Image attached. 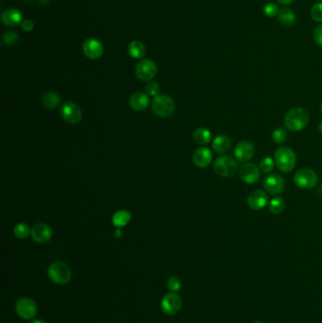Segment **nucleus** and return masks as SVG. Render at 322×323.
Masks as SVG:
<instances>
[{"label":"nucleus","instance_id":"f257e3e1","mask_svg":"<svg viewBox=\"0 0 322 323\" xmlns=\"http://www.w3.org/2000/svg\"><path fill=\"white\" fill-rule=\"evenodd\" d=\"M309 122V113L303 107H296L287 111L284 117V125L291 131H300Z\"/></svg>","mask_w":322,"mask_h":323},{"label":"nucleus","instance_id":"f03ea898","mask_svg":"<svg viewBox=\"0 0 322 323\" xmlns=\"http://www.w3.org/2000/svg\"><path fill=\"white\" fill-rule=\"evenodd\" d=\"M275 165L277 168L284 173L292 171L297 163V155L292 148L281 147L274 153Z\"/></svg>","mask_w":322,"mask_h":323},{"label":"nucleus","instance_id":"7ed1b4c3","mask_svg":"<svg viewBox=\"0 0 322 323\" xmlns=\"http://www.w3.org/2000/svg\"><path fill=\"white\" fill-rule=\"evenodd\" d=\"M48 277L53 283L61 286L67 285L72 277L71 269L64 262H55L51 264L48 268Z\"/></svg>","mask_w":322,"mask_h":323},{"label":"nucleus","instance_id":"20e7f679","mask_svg":"<svg viewBox=\"0 0 322 323\" xmlns=\"http://www.w3.org/2000/svg\"><path fill=\"white\" fill-rule=\"evenodd\" d=\"M294 183L302 189L310 190L318 185L319 176L312 168H301L294 175Z\"/></svg>","mask_w":322,"mask_h":323},{"label":"nucleus","instance_id":"39448f33","mask_svg":"<svg viewBox=\"0 0 322 323\" xmlns=\"http://www.w3.org/2000/svg\"><path fill=\"white\" fill-rule=\"evenodd\" d=\"M214 170L222 178L233 177L238 170L237 160L226 155L220 156L214 163Z\"/></svg>","mask_w":322,"mask_h":323},{"label":"nucleus","instance_id":"423d86ee","mask_svg":"<svg viewBox=\"0 0 322 323\" xmlns=\"http://www.w3.org/2000/svg\"><path fill=\"white\" fill-rule=\"evenodd\" d=\"M152 110L160 117H169L175 111V102L169 96L158 95L152 102Z\"/></svg>","mask_w":322,"mask_h":323},{"label":"nucleus","instance_id":"0eeeda50","mask_svg":"<svg viewBox=\"0 0 322 323\" xmlns=\"http://www.w3.org/2000/svg\"><path fill=\"white\" fill-rule=\"evenodd\" d=\"M15 312L21 319L29 321L36 317L38 309L33 300L29 298H22L15 305Z\"/></svg>","mask_w":322,"mask_h":323},{"label":"nucleus","instance_id":"6e6552de","mask_svg":"<svg viewBox=\"0 0 322 323\" xmlns=\"http://www.w3.org/2000/svg\"><path fill=\"white\" fill-rule=\"evenodd\" d=\"M157 74V65L152 60H142L135 67V75L142 82H151Z\"/></svg>","mask_w":322,"mask_h":323},{"label":"nucleus","instance_id":"1a4fd4ad","mask_svg":"<svg viewBox=\"0 0 322 323\" xmlns=\"http://www.w3.org/2000/svg\"><path fill=\"white\" fill-rule=\"evenodd\" d=\"M60 112L62 117L69 124H78L82 119V111L74 102H68L63 104Z\"/></svg>","mask_w":322,"mask_h":323},{"label":"nucleus","instance_id":"9d476101","mask_svg":"<svg viewBox=\"0 0 322 323\" xmlns=\"http://www.w3.org/2000/svg\"><path fill=\"white\" fill-rule=\"evenodd\" d=\"M182 306V301L180 296L175 292H171L162 298L161 302V308L162 312L167 316H174L177 314Z\"/></svg>","mask_w":322,"mask_h":323},{"label":"nucleus","instance_id":"9b49d317","mask_svg":"<svg viewBox=\"0 0 322 323\" xmlns=\"http://www.w3.org/2000/svg\"><path fill=\"white\" fill-rule=\"evenodd\" d=\"M263 185L265 191L269 195L281 194L284 190V179L277 173H272L265 176Z\"/></svg>","mask_w":322,"mask_h":323},{"label":"nucleus","instance_id":"f8f14e48","mask_svg":"<svg viewBox=\"0 0 322 323\" xmlns=\"http://www.w3.org/2000/svg\"><path fill=\"white\" fill-rule=\"evenodd\" d=\"M255 148L249 141L238 143L235 148V156L239 163L246 164L254 156Z\"/></svg>","mask_w":322,"mask_h":323},{"label":"nucleus","instance_id":"ddd939ff","mask_svg":"<svg viewBox=\"0 0 322 323\" xmlns=\"http://www.w3.org/2000/svg\"><path fill=\"white\" fill-rule=\"evenodd\" d=\"M239 177L246 185H252L260 179V168L252 163H246L239 169Z\"/></svg>","mask_w":322,"mask_h":323},{"label":"nucleus","instance_id":"4468645a","mask_svg":"<svg viewBox=\"0 0 322 323\" xmlns=\"http://www.w3.org/2000/svg\"><path fill=\"white\" fill-rule=\"evenodd\" d=\"M246 203L248 207L252 210H263L268 204V197L265 191L257 189L248 195Z\"/></svg>","mask_w":322,"mask_h":323},{"label":"nucleus","instance_id":"2eb2a0df","mask_svg":"<svg viewBox=\"0 0 322 323\" xmlns=\"http://www.w3.org/2000/svg\"><path fill=\"white\" fill-rule=\"evenodd\" d=\"M82 50L87 58L91 60H96L103 55L104 47L98 40L88 39L82 46Z\"/></svg>","mask_w":322,"mask_h":323},{"label":"nucleus","instance_id":"dca6fc26","mask_svg":"<svg viewBox=\"0 0 322 323\" xmlns=\"http://www.w3.org/2000/svg\"><path fill=\"white\" fill-rule=\"evenodd\" d=\"M33 240L39 244H45L52 237V230L46 223H38L31 229Z\"/></svg>","mask_w":322,"mask_h":323},{"label":"nucleus","instance_id":"f3484780","mask_svg":"<svg viewBox=\"0 0 322 323\" xmlns=\"http://www.w3.org/2000/svg\"><path fill=\"white\" fill-rule=\"evenodd\" d=\"M213 154L208 148L201 147L195 150L193 154V162L196 166L200 168H205L212 163Z\"/></svg>","mask_w":322,"mask_h":323},{"label":"nucleus","instance_id":"a211bd4d","mask_svg":"<svg viewBox=\"0 0 322 323\" xmlns=\"http://www.w3.org/2000/svg\"><path fill=\"white\" fill-rule=\"evenodd\" d=\"M1 20L4 25L8 27H15L23 22V14L19 9L15 8H10L3 11L1 15Z\"/></svg>","mask_w":322,"mask_h":323},{"label":"nucleus","instance_id":"6ab92c4d","mask_svg":"<svg viewBox=\"0 0 322 323\" xmlns=\"http://www.w3.org/2000/svg\"><path fill=\"white\" fill-rule=\"evenodd\" d=\"M149 104H150L149 97L142 92L134 93L130 99V105L134 111H144L148 108Z\"/></svg>","mask_w":322,"mask_h":323},{"label":"nucleus","instance_id":"aec40b11","mask_svg":"<svg viewBox=\"0 0 322 323\" xmlns=\"http://www.w3.org/2000/svg\"><path fill=\"white\" fill-rule=\"evenodd\" d=\"M232 140L227 135H218L213 140L212 148L219 154L225 153L232 148Z\"/></svg>","mask_w":322,"mask_h":323},{"label":"nucleus","instance_id":"412c9836","mask_svg":"<svg viewBox=\"0 0 322 323\" xmlns=\"http://www.w3.org/2000/svg\"><path fill=\"white\" fill-rule=\"evenodd\" d=\"M131 219H132V215L127 210H120L114 213L112 218L113 224L117 228H122L127 226L131 221Z\"/></svg>","mask_w":322,"mask_h":323},{"label":"nucleus","instance_id":"4be33fe9","mask_svg":"<svg viewBox=\"0 0 322 323\" xmlns=\"http://www.w3.org/2000/svg\"><path fill=\"white\" fill-rule=\"evenodd\" d=\"M278 18L283 26L290 27V26H293L296 22V14L293 10L284 8L279 11Z\"/></svg>","mask_w":322,"mask_h":323},{"label":"nucleus","instance_id":"5701e85b","mask_svg":"<svg viewBox=\"0 0 322 323\" xmlns=\"http://www.w3.org/2000/svg\"><path fill=\"white\" fill-rule=\"evenodd\" d=\"M128 51L134 59H142L146 54V46L140 41H133L128 46Z\"/></svg>","mask_w":322,"mask_h":323},{"label":"nucleus","instance_id":"b1692460","mask_svg":"<svg viewBox=\"0 0 322 323\" xmlns=\"http://www.w3.org/2000/svg\"><path fill=\"white\" fill-rule=\"evenodd\" d=\"M193 137L195 142H197L199 145H206L211 142L212 133L208 129L199 128L195 130Z\"/></svg>","mask_w":322,"mask_h":323},{"label":"nucleus","instance_id":"393cba45","mask_svg":"<svg viewBox=\"0 0 322 323\" xmlns=\"http://www.w3.org/2000/svg\"><path fill=\"white\" fill-rule=\"evenodd\" d=\"M61 97L58 95L57 93L49 92L47 93L44 97H43V104L46 108L48 109H54L58 107L61 103Z\"/></svg>","mask_w":322,"mask_h":323},{"label":"nucleus","instance_id":"a878e982","mask_svg":"<svg viewBox=\"0 0 322 323\" xmlns=\"http://www.w3.org/2000/svg\"><path fill=\"white\" fill-rule=\"evenodd\" d=\"M268 208H269V211L272 214L280 215L281 213L284 212V208H285L284 199L281 197H276L274 199H272L268 203Z\"/></svg>","mask_w":322,"mask_h":323},{"label":"nucleus","instance_id":"bb28decb","mask_svg":"<svg viewBox=\"0 0 322 323\" xmlns=\"http://www.w3.org/2000/svg\"><path fill=\"white\" fill-rule=\"evenodd\" d=\"M13 233L14 235L19 239H25L31 233V230L28 224L26 223H18L13 228Z\"/></svg>","mask_w":322,"mask_h":323},{"label":"nucleus","instance_id":"cd10ccee","mask_svg":"<svg viewBox=\"0 0 322 323\" xmlns=\"http://www.w3.org/2000/svg\"><path fill=\"white\" fill-rule=\"evenodd\" d=\"M287 138H288V134L285 129L283 128L274 129V131L272 133V140L275 144H278V145L284 144V142L287 141Z\"/></svg>","mask_w":322,"mask_h":323},{"label":"nucleus","instance_id":"c85d7f7f","mask_svg":"<svg viewBox=\"0 0 322 323\" xmlns=\"http://www.w3.org/2000/svg\"><path fill=\"white\" fill-rule=\"evenodd\" d=\"M275 167L274 159L271 157H265L260 162V169L264 173H270Z\"/></svg>","mask_w":322,"mask_h":323},{"label":"nucleus","instance_id":"c756f323","mask_svg":"<svg viewBox=\"0 0 322 323\" xmlns=\"http://www.w3.org/2000/svg\"><path fill=\"white\" fill-rule=\"evenodd\" d=\"M166 286L170 290L171 292H177L181 288V283L180 279L176 276H171L167 282H166Z\"/></svg>","mask_w":322,"mask_h":323},{"label":"nucleus","instance_id":"7c9ffc66","mask_svg":"<svg viewBox=\"0 0 322 323\" xmlns=\"http://www.w3.org/2000/svg\"><path fill=\"white\" fill-rule=\"evenodd\" d=\"M311 17L316 22H322V2L317 3L313 6Z\"/></svg>","mask_w":322,"mask_h":323},{"label":"nucleus","instance_id":"2f4dec72","mask_svg":"<svg viewBox=\"0 0 322 323\" xmlns=\"http://www.w3.org/2000/svg\"><path fill=\"white\" fill-rule=\"evenodd\" d=\"M19 40L18 34L13 32V31H8L3 35V41L5 44L9 45V46H13L15 45Z\"/></svg>","mask_w":322,"mask_h":323},{"label":"nucleus","instance_id":"473e14b6","mask_svg":"<svg viewBox=\"0 0 322 323\" xmlns=\"http://www.w3.org/2000/svg\"><path fill=\"white\" fill-rule=\"evenodd\" d=\"M264 13L268 17H274L279 13L277 5L274 3L265 4V7H264Z\"/></svg>","mask_w":322,"mask_h":323},{"label":"nucleus","instance_id":"72a5a7b5","mask_svg":"<svg viewBox=\"0 0 322 323\" xmlns=\"http://www.w3.org/2000/svg\"><path fill=\"white\" fill-rule=\"evenodd\" d=\"M146 91L150 95V96H158L159 92H160V85L155 82H149L146 86Z\"/></svg>","mask_w":322,"mask_h":323},{"label":"nucleus","instance_id":"f704fd0d","mask_svg":"<svg viewBox=\"0 0 322 323\" xmlns=\"http://www.w3.org/2000/svg\"><path fill=\"white\" fill-rule=\"evenodd\" d=\"M314 39H315V42L319 45L320 46L322 47V25H321L320 27H318L317 29L315 30V33H314Z\"/></svg>","mask_w":322,"mask_h":323},{"label":"nucleus","instance_id":"c9c22d12","mask_svg":"<svg viewBox=\"0 0 322 323\" xmlns=\"http://www.w3.org/2000/svg\"><path fill=\"white\" fill-rule=\"evenodd\" d=\"M21 25H22L23 30H25L27 32L31 31L33 29V28H34V24H33V22L31 20H24Z\"/></svg>","mask_w":322,"mask_h":323},{"label":"nucleus","instance_id":"e433bc0d","mask_svg":"<svg viewBox=\"0 0 322 323\" xmlns=\"http://www.w3.org/2000/svg\"><path fill=\"white\" fill-rule=\"evenodd\" d=\"M278 1L283 5H289L293 2L294 0H278Z\"/></svg>","mask_w":322,"mask_h":323},{"label":"nucleus","instance_id":"4c0bfd02","mask_svg":"<svg viewBox=\"0 0 322 323\" xmlns=\"http://www.w3.org/2000/svg\"><path fill=\"white\" fill-rule=\"evenodd\" d=\"M121 236H122V231H120L119 229H117L116 231H115V237L119 238V237H121Z\"/></svg>","mask_w":322,"mask_h":323},{"label":"nucleus","instance_id":"58836bf2","mask_svg":"<svg viewBox=\"0 0 322 323\" xmlns=\"http://www.w3.org/2000/svg\"><path fill=\"white\" fill-rule=\"evenodd\" d=\"M47 323L46 322H44L43 320H35V321H33L32 323Z\"/></svg>","mask_w":322,"mask_h":323},{"label":"nucleus","instance_id":"ea45409f","mask_svg":"<svg viewBox=\"0 0 322 323\" xmlns=\"http://www.w3.org/2000/svg\"><path fill=\"white\" fill-rule=\"evenodd\" d=\"M319 131H320V133L322 134V121H321L320 124H319Z\"/></svg>","mask_w":322,"mask_h":323},{"label":"nucleus","instance_id":"a19ab883","mask_svg":"<svg viewBox=\"0 0 322 323\" xmlns=\"http://www.w3.org/2000/svg\"><path fill=\"white\" fill-rule=\"evenodd\" d=\"M320 109H321V111H322V103H321V106H320Z\"/></svg>","mask_w":322,"mask_h":323},{"label":"nucleus","instance_id":"79ce46f5","mask_svg":"<svg viewBox=\"0 0 322 323\" xmlns=\"http://www.w3.org/2000/svg\"><path fill=\"white\" fill-rule=\"evenodd\" d=\"M261 323V322H257V323Z\"/></svg>","mask_w":322,"mask_h":323}]
</instances>
